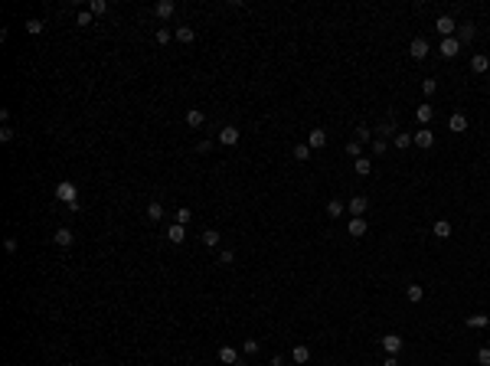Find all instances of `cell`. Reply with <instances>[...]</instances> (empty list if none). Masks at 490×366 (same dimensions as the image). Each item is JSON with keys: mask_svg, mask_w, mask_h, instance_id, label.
Wrapping results in <instances>:
<instances>
[{"mask_svg": "<svg viewBox=\"0 0 490 366\" xmlns=\"http://www.w3.org/2000/svg\"><path fill=\"white\" fill-rule=\"evenodd\" d=\"M56 200H59V203H65V206H76V203H78V190H76V183L62 180L59 186H56Z\"/></svg>", "mask_w": 490, "mask_h": 366, "instance_id": "obj_1", "label": "cell"}, {"mask_svg": "<svg viewBox=\"0 0 490 366\" xmlns=\"http://www.w3.org/2000/svg\"><path fill=\"white\" fill-rule=\"evenodd\" d=\"M366 209H370V200H366V196H353V200L347 203V213L353 216V219H363Z\"/></svg>", "mask_w": 490, "mask_h": 366, "instance_id": "obj_2", "label": "cell"}, {"mask_svg": "<svg viewBox=\"0 0 490 366\" xmlns=\"http://www.w3.org/2000/svg\"><path fill=\"white\" fill-rule=\"evenodd\" d=\"M438 53L445 56V59H454V56L461 53V43H457V36H448V40H441V46H438Z\"/></svg>", "mask_w": 490, "mask_h": 366, "instance_id": "obj_3", "label": "cell"}, {"mask_svg": "<svg viewBox=\"0 0 490 366\" xmlns=\"http://www.w3.org/2000/svg\"><path fill=\"white\" fill-rule=\"evenodd\" d=\"M382 350H386L389 356H395L399 350H402V337H399V334H386V337H382Z\"/></svg>", "mask_w": 490, "mask_h": 366, "instance_id": "obj_4", "label": "cell"}, {"mask_svg": "<svg viewBox=\"0 0 490 366\" xmlns=\"http://www.w3.org/2000/svg\"><path fill=\"white\" fill-rule=\"evenodd\" d=\"M324 144H327V131L324 128H314L311 134H307V147H311V151H320Z\"/></svg>", "mask_w": 490, "mask_h": 366, "instance_id": "obj_5", "label": "cell"}, {"mask_svg": "<svg viewBox=\"0 0 490 366\" xmlns=\"http://www.w3.org/2000/svg\"><path fill=\"white\" fill-rule=\"evenodd\" d=\"M409 53H412V59H425V56H428V40H425V36H415L412 46H409Z\"/></svg>", "mask_w": 490, "mask_h": 366, "instance_id": "obj_6", "label": "cell"}, {"mask_svg": "<svg viewBox=\"0 0 490 366\" xmlns=\"http://www.w3.org/2000/svg\"><path fill=\"white\" fill-rule=\"evenodd\" d=\"M219 144L235 147V144H239V128H232V124H229V128H222V131H219Z\"/></svg>", "mask_w": 490, "mask_h": 366, "instance_id": "obj_7", "label": "cell"}, {"mask_svg": "<svg viewBox=\"0 0 490 366\" xmlns=\"http://www.w3.org/2000/svg\"><path fill=\"white\" fill-rule=\"evenodd\" d=\"M435 26H438V33H441V36L448 40V36L454 33V26H457V23H454V17H448V13H445V17H438V23H435Z\"/></svg>", "mask_w": 490, "mask_h": 366, "instance_id": "obj_8", "label": "cell"}, {"mask_svg": "<svg viewBox=\"0 0 490 366\" xmlns=\"http://www.w3.org/2000/svg\"><path fill=\"white\" fill-rule=\"evenodd\" d=\"M219 360L226 366H235L239 363V350H235V346H219Z\"/></svg>", "mask_w": 490, "mask_h": 366, "instance_id": "obj_9", "label": "cell"}, {"mask_svg": "<svg viewBox=\"0 0 490 366\" xmlns=\"http://www.w3.org/2000/svg\"><path fill=\"white\" fill-rule=\"evenodd\" d=\"M167 239L174 242V245H180L186 239V226H180V223H174V226H167Z\"/></svg>", "mask_w": 490, "mask_h": 366, "instance_id": "obj_10", "label": "cell"}, {"mask_svg": "<svg viewBox=\"0 0 490 366\" xmlns=\"http://www.w3.org/2000/svg\"><path fill=\"white\" fill-rule=\"evenodd\" d=\"M415 144H418V147H425V151H428V147L435 144V134H431V131H428V128L415 131Z\"/></svg>", "mask_w": 490, "mask_h": 366, "instance_id": "obj_11", "label": "cell"}, {"mask_svg": "<svg viewBox=\"0 0 490 366\" xmlns=\"http://www.w3.org/2000/svg\"><path fill=\"white\" fill-rule=\"evenodd\" d=\"M174 10H176V3H174V0H160V3L154 7V13H157L160 20H167V17H174Z\"/></svg>", "mask_w": 490, "mask_h": 366, "instance_id": "obj_12", "label": "cell"}, {"mask_svg": "<svg viewBox=\"0 0 490 366\" xmlns=\"http://www.w3.org/2000/svg\"><path fill=\"white\" fill-rule=\"evenodd\" d=\"M448 128H451V131H457V134H461V131H468V118H464L461 111H454V115L448 118Z\"/></svg>", "mask_w": 490, "mask_h": 366, "instance_id": "obj_13", "label": "cell"}, {"mask_svg": "<svg viewBox=\"0 0 490 366\" xmlns=\"http://www.w3.org/2000/svg\"><path fill=\"white\" fill-rule=\"evenodd\" d=\"M53 239H56V245L69 248V245H72V239H76V236H72V229H65V226H62V229H56V236H53Z\"/></svg>", "mask_w": 490, "mask_h": 366, "instance_id": "obj_14", "label": "cell"}, {"mask_svg": "<svg viewBox=\"0 0 490 366\" xmlns=\"http://www.w3.org/2000/svg\"><path fill=\"white\" fill-rule=\"evenodd\" d=\"M203 121H206V115H203L199 108H190V111H186V124H190V128H203Z\"/></svg>", "mask_w": 490, "mask_h": 366, "instance_id": "obj_15", "label": "cell"}, {"mask_svg": "<svg viewBox=\"0 0 490 366\" xmlns=\"http://www.w3.org/2000/svg\"><path fill=\"white\" fill-rule=\"evenodd\" d=\"M353 170H356V177H370V173H372V161H370V157H359V161H353Z\"/></svg>", "mask_w": 490, "mask_h": 366, "instance_id": "obj_16", "label": "cell"}, {"mask_svg": "<svg viewBox=\"0 0 490 366\" xmlns=\"http://www.w3.org/2000/svg\"><path fill=\"white\" fill-rule=\"evenodd\" d=\"M196 40V33H193V26H176V43H183V46H190Z\"/></svg>", "mask_w": 490, "mask_h": 366, "instance_id": "obj_17", "label": "cell"}, {"mask_svg": "<svg viewBox=\"0 0 490 366\" xmlns=\"http://www.w3.org/2000/svg\"><path fill=\"white\" fill-rule=\"evenodd\" d=\"M347 232L353 239H359V236H366V219H350V226H347Z\"/></svg>", "mask_w": 490, "mask_h": 366, "instance_id": "obj_18", "label": "cell"}, {"mask_svg": "<svg viewBox=\"0 0 490 366\" xmlns=\"http://www.w3.org/2000/svg\"><path fill=\"white\" fill-rule=\"evenodd\" d=\"M470 69H474V72L480 76V72H487V69H490V59H487L484 53H477L474 59H470Z\"/></svg>", "mask_w": 490, "mask_h": 366, "instance_id": "obj_19", "label": "cell"}, {"mask_svg": "<svg viewBox=\"0 0 490 366\" xmlns=\"http://www.w3.org/2000/svg\"><path fill=\"white\" fill-rule=\"evenodd\" d=\"M415 118L422 121V124H428V121L435 118V108H431V105H418V108H415Z\"/></svg>", "mask_w": 490, "mask_h": 366, "instance_id": "obj_20", "label": "cell"}, {"mask_svg": "<svg viewBox=\"0 0 490 366\" xmlns=\"http://www.w3.org/2000/svg\"><path fill=\"white\" fill-rule=\"evenodd\" d=\"M412 144H415V134H409V131H399V134H395V147H399V151L412 147Z\"/></svg>", "mask_w": 490, "mask_h": 366, "instance_id": "obj_21", "label": "cell"}, {"mask_svg": "<svg viewBox=\"0 0 490 366\" xmlns=\"http://www.w3.org/2000/svg\"><path fill=\"white\" fill-rule=\"evenodd\" d=\"M291 356H294V363H307V360H311V346L297 344V346L291 350Z\"/></svg>", "mask_w": 490, "mask_h": 366, "instance_id": "obj_22", "label": "cell"}, {"mask_svg": "<svg viewBox=\"0 0 490 366\" xmlns=\"http://www.w3.org/2000/svg\"><path fill=\"white\" fill-rule=\"evenodd\" d=\"M343 213H347V206L340 203V200H330V203H327V216H330V219H340Z\"/></svg>", "mask_w": 490, "mask_h": 366, "instance_id": "obj_23", "label": "cell"}, {"mask_svg": "<svg viewBox=\"0 0 490 366\" xmlns=\"http://www.w3.org/2000/svg\"><path fill=\"white\" fill-rule=\"evenodd\" d=\"M405 298H409L412 304H418L425 298V288H422V285H409V288H405Z\"/></svg>", "mask_w": 490, "mask_h": 366, "instance_id": "obj_24", "label": "cell"}, {"mask_svg": "<svg viewBox=\"0 0 490 366\" xmlns=\"http://www.w3.org/2000/svg\"><path fill=\"white\" fill-rule=\"evenodd\" d=\"M464 324H468V327H474V330H480V327H487V324H490V317H487V314H470Z\"/></svg>", "mask_w": 490, "mask_h": 366, "instance_id": "obj_25", "label": "cell"}, {"mask_svg": "<svg viewBox=\"0 0 490 366\" xmlns=\"http://www.w3.org/2000/svg\"><path fill=\"white\" fill-rule=\"evenodd\" d=\"M431 232H435L438 239H448V236H451V223H448V219H438V223H435V229H431Z\"/></svg>", "mask_w": 490, "mask_h": 366, "instance_id": "obj_26", "label": "cell"}, {"mask_svg": "<svg viewBox=\"0 0 490 366\" xmlns=\"http://www.w3.org/2000/svg\"><path fill=\"white\" fill-rule=\"evenodd\" d=\"M88 13H92V17H101V13H108V0H92V3H88Z\"/></svg>", "mask_w": 490, "mask_h": 366, "instance_id": "obj_27", "label": "cell"}, {"mask_svg": "<svg viewBox=\"0 0 490 366\" xmlns=\"http://www.w3.org/2000/svg\"><path fill=\"white\" fill-rule=\"evenodd\" d=\"M474 33H477V30H474L470 23H464V26H461V33H457V43H470V40H474Z\"/></svg>", "mask_w": 490, "mask_h": 366, "instance_id": "obj_28", "label": "cell"}, {"mask_svg": "<svg viewBox=\"0 0 490 366\" xmlns=\"http://www.w3.org/2000/svg\"><path fill=\"white\" fill-rule=\"evenodd\" d=\"M294 161H301V163L311 161V147H307V144H297V147H294Z\"/></svg>", "mask_w": 490, "mask_h": 366, "instance_id": "obj_29", "label": "cell"}, {"mask_svg": "<svg viewBox=\"0 0 490 366\" xmlns=\"http://www.w3.org/2000/svg\"><path fill=\"white\" fill-rule=\"evenodd\" d=\"M154 40H157V46H167V43H170V40H174V33L167 30V26H160V30H157V36H154Z\"/></svg>", "mask_w": 490, "mask_h": 366, "instance_id": "obj_30", "label": "cell"}, {"mask_svg": "<svg viewBox=\"0 0 490 366\" xmlns=\"http://www.w3.org/2000/svg\"><path fill=\"white\" fill-rule=\"evenodd\" d=\"M160 216H163V206H160V203H151V206H147V219H151V223H157Z\"/></svg>", "mask_w": 490, "mask_h": 366, "instance_id": "obj_31", "label": "cell"}, {"mask_svg": "<svg viewBox=\"0 0 490 366\" xmlns=\"http://www.w3.org/2000/svg\"><path fill=\"white\" fill-rule=\"evenodd\" d=\"M422 92H425V95H435V92H438V79H425Z\"/></svg>", "mask_w": 490, "mask_h": 366, "instance_id": "obj_32", "label": "cell"}, {"mask_svg": "<svg viewBox=\"0 0 490 366\" xmlns=\"http://www.w3.org/2000/svg\"><path fill=\"white\" fill-rule=\"evenodd\" d=\"M359 147H363L359 141H350V144H347V154H350V157H356V161H359V157H363V151H359Z\"/></svg>", "mask_w": 490, "mask_h": 366, "instance_id": "obj_33", "label": "cell"}, {"mask_svg": "<svg viewBox=\"0 0 490 366\" xmlns=\"http://www.w3.org/2000/svg\"><path fill=\"white\" fill-rule=\"evenodd\" d=\"M203 242H206V245H219V232L216 229H206V232H203Z\"/></svg>", "mask_w": 490, "mask_h": 366, "instance_id": "obj_34", "label": "cell"}, {"mask_svg": "<svg viewBox=\"0 0 490 366\" xmlns=\"http://www.w3.org/2000/svg\"><path fill=\"white\" fill-rule=\"evenodd\" d=\"M477 363L480 366H490V346H480V350H477Z\"/></svg>", "mask_w": 490, "mask_h": 366, "instance_id": "obj_35", "label": "cell"}, {"mask_svg": "<svg viewBox=\"0 0 490 366\" xmlns=\"http://www.w3.org/2000/svg\"><path fill=\"white\" fill-rule=\"evenodd\" d=\"M190 219H193V209H176V223H180V226H186Z\"/></svg>", "mask_w": 490, "mask_h": 366, "instance_id": "obj_36", "label": "cell"}, {"mask_svg": "<svg viewBox=\"0 0 490 366\" xmlns=\"http://www.w3.org/2000/svg\"><path fill=\"white\" fill-rule=\"evenodd\" d=\"M242 353H245V356L258 353V340H245V344H242Z\"/></svg>", "mask_w": 490, "mask_h": 366, "instance_id": "obj_37", "label": "cell"}, {"mask_svg": "<svg viewBox=\"0 0 490 366\" xmlns=\"http://www.w3.org/2000/svg\"><path fill=\"white\" fill-rule=\"evenodd\" d=\"M356 138H359V144H366V141L372 138V131L366 128V124H359V128H356Z\"/></svg>", "mask_w": 490, "mask_h": 366, "instance_id": "obj_38", "label": "cell"}, {"mask_svg": "<svg viewBox=\"0 0 490 366\" xmlns=\"http://www.w3.org/2000/svg\"><path fill=\"white\" fill-rule=\"evenodd\" d=\"M26 30H30L33 36H36V33H43V20H36V17H33V20H26Z\"/></svg>", "mask_w": 490, "mask_h": 366, "instance_id": "obj_39", "label": "cell"}, {"mask_svg": "<svg viewBox=\"0 0 490 366\" xmlns=\"http://www.w3.org/2000/svg\"><path fill=\"white\" fill-rule=\"evenodd\" d=\"M392 131H395V121H386V124H379V134H382V141H386V134H392Z\"/></svg>", "mask_w": 490, "mask_h": 366, "instance_id": "obj_40", "label": "cell"}, {"mask_svg": "<svg viewBox=\"0 0 490 366\" xmlns=\"http://www.w3.org/2000/svg\"><path fill=\"white\" fill-rule=\"evenodd\" d=\"M232 262H235V255H232L229 248H226V252H219V265H232Z\"/></svg>", "mask_w": 490, "mask_h": 366, "instance_id": "obj_41", "label": "cell"}, {"mask_svg": "<svg viewBox=\"0 0 490 366\" xmlns=\"http://www.w3.org/2000/svg\"><path fill=\"white\" fill-rule=\"evenodd\" d=\"M76 23H78V26H88V23H92V13H88V10H82V13L76 17Z\"/></svg>", "mask_w": 490, "mask_h": 366, "instance_id": "obj_42", "label": "cell"}, {"mask_svg": "<svg viewBox=\"0 0 490 366\" xmlns=\"http://www.w3.org/2000/svg\"><path fill=\"white\" fill-rule=\"evenodd\" d=\"M372 154H386V141H382V138L372 141Z\"/></svg>", "mask_w": 490, "mask_h": 366, "instance_id": "obj_43", "label": "cell"}, {"mask_svg": "<svg viewBox=\"0 0 490 366\" xmlns=\"http://www.w3.org/2000/svg\"><path fill=\"white\" fill-rule=\"evenodd\" d=\"M196 151H199V154H209V151H213V141H206V138H203V141H199V147H196Z\"/></svg>", "mask_w": 490, "mask_h": 366, "instance_id": "obj_44", "label": "cell"}, {"mask_svg": "<svg viewBox=\"0 0 490 366\" xmlns=\"http://www.w3.org/2000/svg\"><path fill=\"white\" fill-rule=\"evenodd\" d=\"M0 141H13V128L3 124V128H0Z\"/></svg>", "mask_w": 490, "mask_h": 366, "instance_id": "obj_45", "label": "cell"}, {"mask_svg": "<svg viewBox=\"0 0 490 366\" xmlns=\"http://www.w3.org/2000/svg\"><path fill=\"white\" fill-rule=\"evenodd\" d=\"M382 366H399V360H395V356H386V363H382Z\"/></svg>", "mask_w": 490, "mask_h": 366, "instance_id": "obj_46", "label": "cell"}, {"mask_svg": "<svg viewBox=\"0 0 490 366\" xmlns=\"http://www.w3.org/2000/svg\"><path fill=\"white\" fill-rule=\"evenodd\" d=\"M272 366H284V360L281 356H272Z\"/></svg>", "mask_w": 490, "mask_h": 366, "instance_id": "obj_47", "label": "cell"}, {"mask_svg": "<svg viewBox=\"0 0 490 366\" xmlns=\"http://www.w3.org/2000/svg\"><path fill=\"white\" fill-rule=\"evenodd\" d=\"M235 366H249V363H245V360H239V363H235Z\"/></svg>", "mask_w": 490, "mask_h": 366, "instance_id": "obj_48", "label": "cell"}]
</instances>
